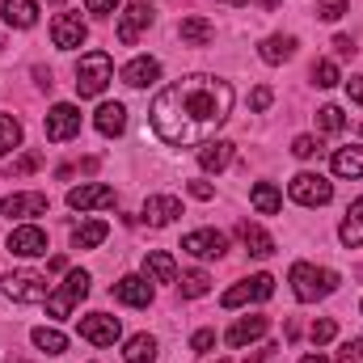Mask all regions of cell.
<instances>
[{
    "label": "cell",
    "mask_w": 363,
    "mask_h": 363,
    "mask_svg": "<svg viewBox=\"0 0 363 363\" xmlns=\"http://www.w3.org/2000/svg\"><path fill=\"white\" fill-rule=\"evenodd\" d=\"M233 110V85L220 77H186L178 85L161 89L152 97V131L174 144V148H194L207 144Z\"/></svg>",
    "instance_id": "obj_1"
},
{
    "label": "cell",
    "mask_w": 363,
    "mask_h": 363,
    "mask_svg": "<svg viewBox=\"0 0 363 363\" xmlns=\"http://www.w3.org/2000/svg\"><path fill=\"white\" fill-rule=\"evenodd\" d=\"M291 291L300 304H313V300H325L338 291V271L330 267H313V262H296L291 267Z\"/></svg>",
    "instance_id": "obj_2"
},
{
    "label": "cell",
    "mask_w": 363,
    "mask_h": 363,
    "mask_svg": "<svg viewBox=\"0 0 363 363\" xmlns=\"http://www.w3.org/2000/svg\"><path fill=\"white\" fill-rule=\"evenodd\" d=\"M110 81H114V60L106 51L81 55V64H77V93L81 97H101Z\"/></svg>",
    "instance_id": "obj_3"
},
{
    "label": "cell",
    "mask_w": 363,
    "mask_h": 363,
    "mask_svg": "<svg viewBox=\"0 0 363 363\" xmlns=\"http://www.w3.org/2000/svg\"><path fill=\"white\" fill-rule=\"evenodd\" d=\"M85 296H89V271H68L64 283L47 296V313H51L55 321H64V317H72V308H77Z\"/></svg>",
    "instance_id": "obj_4"
},
{
    "label": "cell",
    "mask_w": 363,
    "mask_h": 363,
    "mask_svg": "<svg viewBox=\"0 0 363 363\" xmlns=\"http://www.w3.org/2000/svg\"><path fill=\"white\" fill-rule=\"evenodd\" d=\"M4 296L17 300V304H47L51 283H47V274H38V271H13V274H4Z\"/></svg>",
    "instance_id": "obj_5"
},
{
    "label": "cell",
    "mask_w": 363,
    "mask_h": 363,
    "mask_svg": "<svg viewBox=\"0 0 363 363\" xmlns=\"http://www.w3.org/2000/svg\"><path fill=\"white\" fill-rule=\"evenodd\" d=\"M287 194H291L300 207H325V203L334 199V182L304 169V174H296V178L287 182Z\"/></svg>",
    "instance_id": "obj_6"
},
{
    "label": "cell",
    "mask_w": 363,
    "mask_h": 363,
    "mask_svg": "<svg viewBox=\"0 0 363 363\" xmlns=\"http://www.w3.org/2000/svg\"><path fill=\"white\" fill-rule=\"evenodd\" d=\"M152 21H157V9H152L148 0L127 4V9L118 13V43H123V47H135V43H140V34H144Z\"/></svg>",
    "instance_id": "obj_7"
},
{
    "label": "cell",
    "mask_w": 363,
    "mask_h": 363,
    "mask_svg": "<svg viewBox=\"0 0 363 363\" xmlns=\"http://www.w3.org/2000/svg\"><path fill=\"white\" fill-rule=\"evenodd\" d=\"M47 140L51 144H64V140H72V135H81V110L72 106V101H60V106H51L47 110Z\"/></svg>",
    "instance_id": "obj_8"
},
{
    "label": "cell",
    "mask_w": 363,
    "mask_h": 363,
    "mask_svg": "<svg viewBox=\"0 0 363 363\" xmlns=\"http://www.w3.org/2000/svg\"><path fill=\"white\" fill-rule=\"evenodd\" d=\"M274 296V279L271 274H254V279H241L237 287L224 291V308H241V304H258V300H271Z\"/></svg>",
    "instance_id": "obj_9"
},
{
    "label": "cell",
    "mask_w": 363,
    "mask_h": 363,
    "mask_svg": "<svg viewBox=\"0 0 363 363\" xmlns=\"http://www.w3.org/2000/svg\"><path fill=\"white\" fill-rule=\"evenodd\" d=\"M85 38H89V26L81 21V13H55V21H51V43H55L60 51H77Z\"/></svg>",
    "instance_id": "obj_10"
},
{
    "label": "cell",
    "mask_w": 363,
    "mask_h": 363,
    "mask_svg": "<svg viewBox=\"0 0 363 363\" xmlns=\"http://www.w3.org/2000/svg\"><path fill=\"white\" fill-rule=\"evenodd\" d=\"M81 338L93 347H114L123 338V325L110 313H89V317H81Z\"/></svg>",
    "instance_id": "obj_11"
},
{
    "label": "cell",
    "mask_w": 363,
    "mask_h": 363,
    "mask_svg": "<svg viewBox=\"0 0 363 363\" xmlns=\"http://www.w3.org/2000/svg\"><path fill=\"white\" fill-rule=\"evenodd\" d=\"M47 194L43 190H21V194H4L0 199V216H17V220H30V216H47Z\"/></svg>",
    "instance_id": "obj_12"
},
{
    "label": "cell",
    "mask_w": 363,
    "mask_h": 363,
    "mask_svg": "<svg viewBox=\"0 0 363 363\" xmlns=\"http://www.w3.org/2000/svg\"><path fill=\"white\" fill-rule=\"evenodd\" d=\"M68 207H72V211L114 207V186H106V182H81V186L68 190Z\"/></svg>",
    "instance_id": "obj_13"
},
{
    "label": "cell",
    "mask_w": 363,
    "mask_h": 363,
    "mask_svg": "<svg viewBox=\"0 0 363 363\" xmlns=\"http://www.w3.org/2000/svg\"><path fill=\"white\" fill-rule=\"evenodd\" d=\"M9 254L13 258H43L47 254V233L38 224H21L9 233Z\"/></svg>",
    "instance_id": "obj_14"
},
{
    "label": "cell",
    "mask_w": 363,
    "mask_h": 363,
    "mask_svg": "<svg viewBox=\"0 0 363 363\" xmlns=\"http://www.w3.org/2000/svg\"><path fill=\"white\" fill-rule=\"evenodd\" d=\"M182 250H186L190 258H220V254L228 250V237L216 233V228H194V233L182 237Z\"/></svg>",
    "instance_id": "obj_15"
},
{
    "label": "cell",
    "mask_w": 363,
    "mask_h": 363,
    "mask_svg": "<svg viewBox=\"0 0 363 363\" xmlns=\"http://www.w3.org/2000/svg\"><path fill=\"white\" fill-rule=\"evenodd\" d=\"M110 291H114L118 304H131V308H148L152 304V279L148 274H123Z\"/></svg>",
    "instance_id": "obj_16"
},
{
    "label": "cell",
    "mask_w": 363,
    "mask_h": 363,
    "mask_svg": "<svg viewBox=\"0 0 363 363\" xmlns=\"http://www.w3.org/2000/svg\"><path fill=\"white\" fill-rule=\"evenodd\" d=\"M144 224L148 228H165V224H174L182 216V199H174V194H148V203H144Z\"/></svg>",
    "instance_id": "obj_17"
},
{
    "label": "cell",
    "mask_w": 363,
    "mask_h": 363,
    "mask_svg": "<svg viewBox=\"0 0 363 363\" xmlns=\"http://www.w3.org/2000/svg\"><path fill=\"white\" fill-rule=\"evenodd\" d=\"M93 127H97L106 140L123 135V131H127V106H123V101H101L97 114H93Z\"/></svg>",
    "instance_id": "obj_18"
},
{
    "label": "cell",
    "mask_w": 363,
    "mask_h": 363,
    "mask_svg": "<svg viewBox=\"0 0 363 363\" xmlns=\"http://www.w3.org/2000/svg\"><path fill=\"white\" fill-rule=\"evenodd\" d=\"M152 81H161V60H152V55H140L123 68V85H131V89H148Z\"/></svg>",
    "instance_id": "obj_19"
},
{
    "label": "cell",
    "mask_w": 363,
    "mask_h": 363,
    "mask_svg": "<svg viewBox=\"0 0 363 363\" xmlns=\"http://www.w3.org/2000/svg\"><path fill=\"white\" fill-rule=\"evenodd\" d=\"M271 330V317H262V313H254V317H241L224 338H228V347H250V342H258L262 334Z\"/></svg>",
    "instance_id": "obj_20"
},
{
    "label": "cell",
    "mask_w": 363,
    "mask_h": 363,
    "mask_svg": "<svg viewBox=\"0 0 363 363\" xmlns=\"http://www.w3.org/2000/svg\"><path fill=\"white\" fill-rule=\"evenodd\" d=\"M199 165H203L207 174L228 169V165H233V144H228V140H207V144H199Z\"/></svg>",
    "instance_id": "obj_21"
},
{
    "label": "cell",
    "mask_w": 363,
    "mask_h": 363,
    "mask_svg": "<svg viewBox=\"0 0 363 363\" xmlns=\"http://www.w3.org/2000/svg\"><path fill=\"white\" fill-rule=\"evenodd\" d=\"M144 274H148L152 283H178V262H174L165 250H148V258H144Z\"/></svg>",
    "instance_id": "obj_22"
},
{
    "label": "cell",
    "mask_w": 363,
    "mask_h": 363,
    "mask_svg": "<svg viewBox=\"0 0 363 363\" xmlns=\"http://www.w3.org/2000/svg\"><path fill=\"white\" fill-rule=\"evenodd\" d=\"M106 237H110V224L106 220H85V224L72 228V250H97Z\"/></svg>",
    "instance_id": "obj_23"
},
{
    "label": "cell",
    "mask_w": 363,
    "mask_h": 363,
    "mask_svg": "<svg viewBox=\"0 0 363 363\" xmlns=\"http://www.w3.org/2000/svg\"><path fill=\"white\" fill-rule=\"evenodd\" d=\"M338 241H342L347 250H359L363 245V199L351 203V211H347V220H342V228H338Z\"/></svg>",
    "instance_id": "obj_24"
},
{
    "label": "cell",
    "mask_w": 363,
    "mask_h": 363,
    "mask_svg": "<svg viewBox=\"0 0 363 363\" xmlns=\"http://www.w3.org/2000/svg\"><path fill=\"white\" fill-rule=\"evenodd\" d=\"M0 9H4V21H9L13 30H30V26L38 21V4H34V0H4Z\"/></svg>",
    "instance_id": "obj_25"
},
{
    "label": "cell",
    "mask_w": 363,
    "mask_h": 363,
    "mask_svg": "<svg viewBox=\"0 0 363 363\" xmlns=\"http://www.w3.org/2000/svg\"><path fill=\"white\" fill-rule=\"evenodd\" d=\"M258 55H262L267 64H287V60L296 55V38H291V34H271V38H262Z\"/></svg>",
    "instance_id": "obj_26"
},
{
    "label": "cell",
    "mask_w": 363,
    "mask_h": 363,
    "mask_svg": "<svg viewBox=\"0 0 363 363\" xmlns=\"http://www.w3.org/2000/svg\"><path fill=\"white\" fill-rule=\"evenodd\" d=\"M178 34H182L186 47H207V43L216 38V26H211L207 17H186V21L178 26Z\"/></svg>",
    "instance_id": "obj_27"
},
{
    "label": "cell",
    "mask_w": 363,
    "mask_h": 363,
    "mask_svg": "<svg viewBox=\"0 0 363 363\" xmlns=\"http://www.w3.org/2000/svg\"><path fill=\"white\" fill-rule=\"evenodd\" d=\"M241 241H245V250L254 254V258H271L274 254V241H271V233L267 228H258V224H241Z\"/></svg>",
    "instance_id": "obj_28"
},
{
    "label": "cell",
    "mask_w": 363,
    "mask_h": 363,
    "mask_svg": "<svg viewBox=\"0 0 363 363\" xmlns=\"http://www.w3.org/2000/svg\"><path fill=\"white\" fill-rule=\"evenodd\" d=\"M334 174H338V178H363V148L359 144L334 152Z\"/></svg>",
    "instance_id": "obj_29"
},
{
    "label": "cell",
    "mask_w": 363,
    "mask_h": 363,
    "mask_svg": "<svg viewBox=\"0 0 363 363\" xmlns=\"http://www.w3.org/2000/svg\"><path fill=\"white\" fill-rule=\"evenodd\" d=\"M123 359L127 363H157V338H152V334H135V338H127Z\"/></svg>",
    "instance_id": "obj_30"
},
{
    "label": "cell",
    "mask_w": 363,
    "mask_h": 363,
    "mask_svg": "<svg viewBox=\"0 0 363 363\" xmlns=\"http://www.w3.org/2000/svg\"><path fill=\"white\" fill-rule=\"evenodd\" d=\"M30 338H34V347L47 351V355H64V351H68V338H64L60 330H51V325H38Z\"/></svg>",
    "instance_id": "obj_31"
},
{
    "label": "cell",
    "mask_w": 363,
    "mask_h": 363,
    "mask_svg": "<svg viewBox=\"0 0 363 363\" xmlns=\"http://www.w3.org/2000/svg\"><path fill=\"white\" fill-rule=\"evenodd\" d=\"M250 199H254V207H258V211H262V216H274V211H279V207H283V194H279V190H274L271 182H258V186H254V190H250Z\"/></svg>",
    "instance_id": "obj_32"
},
{
    "label": "cell",
    "mask_w": 363,
    "mask_h": 363,
    "mask_svg": "<svg viewBox=\"0 0 363 363\" xmlns=\"http://www.w3.org/2000/svg\"><path fill=\"white\" fill-rule=\"evenodd\" d=\"M178 287H182V296H186V300H199V296H207V291H211V274H207V271H186Z\"/></svg>",
    "instance_id": "obj_33"
},
{
    "label": "cell",
    "mask_w": 363,
    "mask_h": 363,
    "mask_svg": "<svg viewBox=\"0 0 363 363\" xmlns=\"http://www.w3.org/2000/svg\"><path fill=\"white\" fill-rule=\"evenodd\" d=\"M21 148V123L13 114H0V157Z\"/></svg>",
    "instance_id": "obj_34"
},
{
    "label": "cell",
    "mask_w": 363,
    "mask_h": 363,
    "mask_svg": "<svg viewBox=\"0 0 363 363\" xmlns=\"http://www.w3.org/2000/svg\"><path fill=\"white\" fill-rule=\"evenodd\" d=\"M342 127H347V114H342L338 106H321V110H317V131H330V135H334V131H342Z\"/></svg>",
    "instance_id": "obj_35"
},
{
    "label": "cell",
    "mask_w": 363,
    "mask_h": 363,
    "mask_svg": "<svg viewBox=\"0 0 363 363\" xmlns=\"http://www.w3.org/2000/svg\"><path fill=\"white\" fill-rule=\"evenodd\" d=\"M313 81L321 85V89H334L342 77H338V64H330V60H321V64H313Z\"/></svg>",
    "instance_id": "obj_36"
},
{
    "label": "cell",
    "mask_w": 363,
    "mask_h": 363,
    "mask_svg": "<svg viewBox=\"0 0 363 363\" xmlns=\"http://www.w3.org/2000/svg\"><path fill=\"white\" fill-rule=\"evenodd\" d=\"M38 165H43V157H38V152H21V157L9 165V174H13V178H26V174H34Z\"/></svg>",
    "instance_id": "obj_37"
},
{
    "label": "cell",
    "mask_w": 363,
    "mask_h": 363,
    "mask_svg": "<svg viewBox=\"0 0 363 363\" xmlns=\"http://www.w3.org/2000/svg\"><path fill=\"white\" fill-rule=\"evenodd\" d=\"M334 334H338V325H334L330 317H325V321H313V330H308V338H313L317 347H325V342H330Z\"/></svg>",
    "instance_id": "obj_38"
},
{
    "label": "cell",
    "mask_w": 363,
    "mask_h": 363,
    "mask_svg": "<svg viewBox=\"0 0 363 363\" xmlns=\"http://www.w3.org/2000/svg\"><path fill=\"white\" fill-rule=\"evenodd\" d=\"M338 363H363V338H351L338 347Z\"/></svg>",
    "instance_id": "obj_39"
},
{
    "label": "cell",
    "mask_w": 363,
    "mask_h": 363,
    "mask_svg": "<svg viewBox=\"0 0 363 363\" xmlns=\"http://www.w3.org/2000/svg\"><path fill=\"white\" fill-rule=\"evenodd\" d=\"M291 152H296V157H300V161H313V157H317V152H321V144H317V140H313V135H300V140H296V144H291Z\"/></svg>",
    "instance_id": "obj_40"
},
{
    "label": "cell",
    "mask_w": 363,
    "mask_h": 363,
    "mask_svg": "<svg viewBox=\"0 0 363 363\" xmlns=\"http://www.w3.org/2000/svg\"><path fill=\"white\" fill-rule=\"evenodd\" d=\"M211 347H216V330H199V334L190 338V351H194V355H207Z\"/></svg>",
    "instance_id": "obj_41"
},
{
    "label": "cell",
    "mask_w": 363,
    "mask_h": 363,
    "mask_svg": "<svg viewBox=\"0 0 363 363\" xmlns=\"http://www.w3.org/2000/svg\"><path fill=\"white\" fill-rule=\"evenodd\" d=\"M347 13V0H325V4H317V17L321 21H338Z\"/></svg>",
    "instance_id": "obj_42"
},
{
    "label": "cell",
    "mask_w": 363,
    "mask_h": 363,
    "mask_svg": "<svg viewBox=\"0 0 363 363\" xmlns=\"http://www.w3.org/2000/svg\"><path fill=\"white\" fill-rule=\"evenodd\" d=\"M274 101V93L267 89V85H258V89L250 93V106H254V110H267V106H271Z\"/></svg>",
    "instance_id": "obj_43"
},
{
    "label": "cell",
    "mask_w": 363,
    "mask_h": 363,
    "mask_svg": "<svg viewBox=\"0 0 363 363\" xmlns=\"http://www.w3.org/2000/svg\"><path fill=\"white\" fill-rule=\"evenodd\" d=\"M85 9H89V13H114L118 0H85Z\"/></svg>",
    "instance_id": "obj_44"
},
{
    "label": "cell",
    "mask_w": 363,
    "mask_h": 363,
    "mask_svg": "<svg viewBox=\"0 0 363 363\" xmlns=\"http://www.w3.org/2000/svg\"><path fill=\"white\" fill-rule=\"evenodd\" d=\"M334 51H338V55H355L359 47H355V43H351L347 34H338V38H334Z\"/></svg>",
    "instance_id": "obj_45"
},
{
    "label": "cell",
    "mask_w": 363,
    "mask_h": 363,
    "mask_svg": "<svg viewBox=\"0 0 363 363\" xmlns=\"http://www.w3.org/2000/svg\"><path fill=\"white\" fill-rule=\"evenodd\" d=\"M347 93H351V101L363 106V77H351V81H347Z\"/></svg>",
    "instance_id": "obj_46"
},
{
    "label": "cell",
    "mask_w": 363,
    "mask_h": 363,
    "mask_svg": "<svg viewBox=\"0 0 363 363\" xmlns=\"http://www.w3.org/2000/svg\"><path fill=\"white\" fill-rule=\"evenodd\" d=\"M190 194H194V199H211V186H207V182H190Z\"/></svg>",
    "instance_id": "obj_47"
},
{
    "label": "cell",
    "mask_w": 363,
    "mask_h": 363,
    "mask_svg": "<svg viewBox=\"0 0 363 363\" xmlns=\"http://www.w3.org/2000/svg\"><path fill=\"white\" fill-rule=\"evenodd\" d=\"M300 363H330V359H325V355H304Z\"/></svg>",
    "instance_id": "obj_48"
},
{
    "label": "cell",
    "mask_w": 363,
    "mask_h": 363,
    "mask_svg": "<svg viewBox=\"0 0 363 363\" xmlns=\"http://www.w3.org/2000/svg\"><path fill=\"white\" fill-rule=\"evenodd\" d=\"M254 4H262V9H274V4H279V0H254Z\"/></svg>",
    "instance_id": "obj_49"
},
{
    "label": "cell",
    "mask_w": 363,
    "mask_h": 363,
    "mask_svg": "<svg viewBox=\"0 0 363 363\" xmlns=\"http://www.w3.org/2000/svg\"><path fill=\"white\" fill-rule=\"evenodd\" d=\"M47 4H64V0H47Z\"/></svg>",
    "instance_id": "obj_50"
},
{
    "label": "cell",
    "mask_w": 363,
    "mask_h": 363,
    "mask_svg": "<svg viewBox=\"0 0 363 363\" xmlns=\"http://www.w3.org/2000/svg\"><path fill=\"white\" fill-rule=\"evenodd\" d=\"M228 4H245V0H228Z\"/></svg>",
    "instance_id": "obj_51"
},
{
    "label": "cell",
    "mask_w": 363,
    "mask_h": 363,
    "mask_svg": "<svg viewBox=\"0 0 363 363\" xmlns=\"http://www.w3.org/2000/svg\"><path fill=\"white\" fill-rule=\"evenodd\" d=\"M216 363H228V359H216Z\"/></svg>",
    "instance_id": "obj_52"
},
{
    "label": "cell",
    "mask_w": 363,
    "mask_h": 363,
    "mask_svg": "<svg viewBox=\"0 0 363 363\" xmlns=\"http://www.w3.org/2000/svg\"><path fill=\"white\" fill-rule=\"evenodd\" d=\"M359 131H363V127H359Z\"/></svg>",
    "instance_id": "obj_53"
}]
</instances>
